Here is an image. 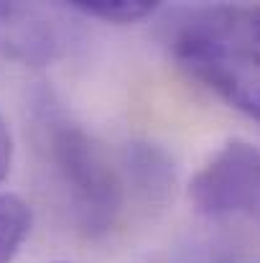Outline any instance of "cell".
Returning <instances> with one entry per match:
<instances>
[{
	"label": "cell",
	"mask_w": 260,
	"mask_h": 263,
	"mask_svg": "<svg viewBox=\"0 0 260 263\" xmlns=\"http://www.w3.org/2000/svg\"><path fill=\"white\" fill-rule=\"evenodd\" d=\"M31 130L72 225L87 238H105L123 215V176L110 156L46 87L31 95Z\"/></svg>",
	"instance_id": "obj_1"
},
{
	"label": "cell",
	"mask_w": 260,
	"mask_h": 263,
	"mask_svg": "<svg viewBox=\"0 0 260 263\" xmlns=\"http://www.w3.org/2000/svg\"><path fill=\"white\" fill-rule=\"evenodd\" d=\"M169 46L191 80L260 123V8L189 10L173 26Z\"/></svg>",
	"instance_id": "obj_2"
},
{
	"label": "cell",
	"mask_w": 260,
	"mask_h": 263,
	"mask_svg": "<svg viewBox=\"0 0 260 263\" xmlns=\"http://www.w3.org/2000/svg\"><path fill=\"white\" fill-rule=\"evenodd\" d=\"M191 204L207 220L260 217V148L225 143L189 184Z\"/></svg>",
	"instance_id": "obj_3"
},
{
	"label": "cell",
	"mask_w": 260,
	"mask_h": 263,
	"mask_svg": "<svg viewBox=\"0 0 260 263\" xmlns=\"http://www.w3.org/2000/svg\"><path fill=\"white\" fill-rule=\"evenodd\" d=\"M72 46V28L56 10L26 3H0V51L15 62L44 67Z\"/></svg>",
	"instance_id": "obj_4"
},
{
	"label": "cell",
	"mask_w": 260,
	"mask_h": 263,
	"mask_svg": "<svg viewBox=\"0 0 260 263\" xmlns=\"http://www.w3.org/2000/svg\"><path fill=\"white\" fill-rule=\"evenodd\" d=\"M125 166L133 176L135 189L146 197H161L173 184V164L166 151L153 143H133L125 151Z\"/></svg>",
	"instance_id": "obj_5"
},
{
	"label": "cell",
	"mask_w": 260,
	"mask_h": 263,
	"mask_svg": "<svg viewBox=\"0 0 260 263\" xmlns=\"http://www.w3.org/2000/svg\"><path fill=\"white\" fill-rule=\"evenodd\" d=\"M67 8L85 18L115 23V26H128V23H138V21H146L148 15H153L158 10V3H148V0H74Z\"/></svg>",
	"instance_id": "obj_6"
},
{
	"label": "cell",
	"mask_w": 260,
	"mask_h": 263,
	"mask_svg": "<svg viewBox=\"0 0 260 263\" xmlns=\"http://www.w3.org/2000/svg\"><path fill=\"white\" fill-rule=\"evenodd\" d=\"M31 233V210L15 194H0V263H10Z\"/></svg>",
	"instance_id": "obj_7"
},
{
	"label": "cell",
	"mask_w": 260,
	"mask_h": 263,
	"mask_svg": "<svg viewBox=\"0 0 260 263\" xmlns=\"http://www.w3.org/2000/svg\"><path fill=\"white\" fill-rule=\"evenodd\" d=\"M10 161H13V138L5 120L0 118V181L10 172Z\"/></svg>",
	"instance_id": "obj_8"
}]
</instances>
